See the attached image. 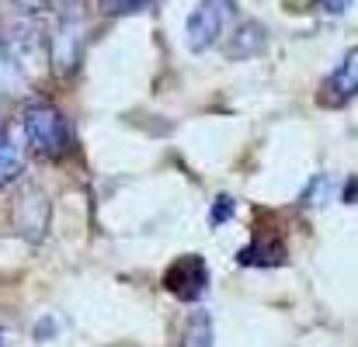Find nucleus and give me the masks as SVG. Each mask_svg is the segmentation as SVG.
<instances>
[{
	"mask_svg": "<svg viewBox=\"0 0 358 347\" xmlns=\"http://www.w3.org/2000/svg\"><path fill=\"white\" fill-rule=\"evenodd\" d=\"M206 285H209V267H206V257H199V253L178 257L164 271V288L181 302H199Z\"/></svg>",
	"mask_w": 358,
	"mask_h": 347,
	"instance_id": "obj_3",
	"label": "nucleus"
},
{
	"mask_svg": "<svg viewBox=\"0 0 358 347\" xmlns=\"http://www.w3.org/2000/svg\"><path fill=\"white\" fill-rule=\"evenodd\" d=\"M7 341H10V337H7V330H0V347H7Z\"/></svg>",
	"mask_w": 358,
	"mask_h": 347,
	"instance_id": "obj_13",
	"label": "nucleus"
},
{
	"mask_svg": "<svg viewBox=\"0 0 358 347\" xmlns=\"http://www.w3.org/2000/svg\"><path fill=\"white\" fill-rule=\"evenodd\" d=\"M317 7H320L324 14H331V17H341V14L352 7V0H317Z\"/></svg>",
	"mask_w": 358,
	"mask_h": 347,
	"instance_id": "obj_12",
	"label": "nucleus"
},
{
	"mask_svg": "<svg viewBox=\"0 0 358 347\" xmlns=\"http://www.w3.org/2000/svg\"><path fill=\"white\" fill-rule=\"evenodd\" d=\"M234 17H237V3L234 0H199L195 10L188 14V24H185L192 52L213 49L223 38V31L230 28Z\"/></svg>",
	"mask_w": 358,
	"mask_h": 347,
	"instance_id": "obj_2",
	"label": "nucleus"
},
{
	"mask_svg": "<svg viewBox=\"0 0 358 347\" xmlns=\"http://www.w3.org/2000/svg\"><path fill=\"white\" fill-rule=\"evenodd\" d=\"M358 94V52L348 49L345 63L327 77V84L320 87V105L327 108H341V105H352Z\"/></svg>",
	"mask_w": 358,
	"mask_h": 347,
	"instance_id": "obj_4",
	"label": "nucleus"
},
{
	"mask_svg": "<svg viewBox=\"0 0 358 347\" xmlns=\"http://www.w3.org/2000/svg\"><path fill=\"white\" fill-rule=\"evenodd\" d=\"M185 347H213V323L206 313H195L185 327Z\"/></svg>",
	"mask_w": 358,
	"mask_h": 347,
	"instance_id": "obj_9",
	"label": "nucleus"
},
{
	"mask_svg": "<svg viewBox=\"0 0 358 347\" xmlns=\"http://www.w3.org/2000/svg\"><path fill=\"white\" fill-rule=\"evenodd\" d=\"M150 0H101V7L108 10V14H132V10H139V7H146Z\"/></svg>",
	"mask_w": 358,
	"mask_h": 347,
	"instance_id": "obj_10",
	"label": "nucleus"
},
{
	"mask_svg": "<svg viewBox=\"0 0 358 347\" xmlns=\"http://www.w3.org/2000/svg\"><path fill=\"white\" fill-rule=\"evenodd\" d=\"M14 84V59L7 56V49L0 45V91H7Z\"/></svg>",
	"mask_w": 358,
	"mask_h": 347,
	"instance_id": "obj_11",
	"label": "nucleus"
},
{
	"mask_svg": "<svg viewBox=\"0 0 358 347\" xmlns=\"http://www.w3.org/2000/svg\"><path fill=\"white\" fill-rule=\"evenodd\" d=\"M80 38H84V28H80V17L73 14H59V28L52 35V59L59 70L73 66L77 56H80ZM56 70V73H59Z\"/></svg>",
	"mask_w": 358,
	"mask_h": 347,
	"instance_id": "obj_5",
	"label": "nucleus"
},
{
	"mask_svg": "<svg viewBox=\"0 0 358 347\" xmlns=\"http://www.w3.org/2000/svg\"><path fill=\"white\" fill-rule=\"evenodd\" d=\"M21 170H24V156H21V153H17V146L0 132V188H3V184H10Z\"/></svg>",
	"mask_w": 358,
	"mask_h": 347,
	"instance_id": "obj_8",
	"label": "nucleus"
},
{
	"mask_svg": "<svg viewBox=\"0 0 358 347\" xmlns=\"http://www.w3.org/2000/svg\"><path fill=\"white\" fill-rule=\"evenodd\" d=\"M21 132H24L31 153L42 156V160H56V156H63L66 146H70L66 118L59 115L52 105H45V101H31V105L21 112Z\"/></svg>",
	"mask_w": 358,
	"mask_h": 347,
	"instance_id": "obj_1",
	"label": "nucleus"
},
{
	"mask_svg": "<svg viewBox=\"0 0 358 347\" xmlns=\"http://www.w3.org/2000/svg\"><path fill=\"white\" fill-rule=\"evenodd\" d=\"M282 260H285V246L282 243L257 239L247 250H240V264H247V267H278Z\"/></svg>",
	"mask_w": 358,
	"mask_h": 347,
	"instance_id": "obj_7",
	"label": "nucleus"
},
{
	"mask_svg": "<svg viewBox=\"0 0 358 347\" xmlns=\"http://www.w3.org/2000/svg\"><path fill=\"white\" fill-rule=\"evenodd\" d=\"M264 42H268L264 24H257V21H240L237 31L227 35V45H223V49H227L230 59H250V56L264 52Z\"/></svg>",
	"mask_w": 358,
	"mask_h": 347,
	"instance_id": "obj_6",
	"label": "nucleus"
}]
</instances>
